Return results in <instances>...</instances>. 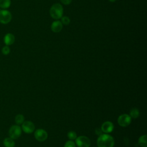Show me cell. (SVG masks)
Wrapping results in <instances>:
<instances>
[{"mask_svg":"<svg viewBox=\"0 0 147 147\" xmlns=\"http://www.w3.org/2000/svg\"><path fill=\"white\" fill-rule=\"evenodd\" d=\"M98 147H113L114 140L113 137L107 134H102L99 136L96 141Z\"/></svg>","mask_w":147,"mask_h":147,"instance_id":"1","label":"cell"},{"mask_svg":"<svg viewBox=\"0 0 147 147\" xmlns=\"http://www.w3.org/2000/svg\"><path fill=\"white\" fill-rule=\"evenodd\" d=\"M49 13L52 18L55 20L61 18L63 14V7L62 5L59 3H54L50 9Z\"/></svg>","mask_w":147,"mask_h":147,"instance_id":"2","label":"cell"},{"mask_svg":"<svg viewBox=\"0 0 147 147\" xmlns=\"http://www.w3.org/2000/svg\"><path fill=\"white\" fill-rule=\"evenodd\" d=\"M22 133L21 127L18 125H14L11 126L9 130V137L13 140L19 138Z\"/></svg>","mask_w":147,"mask_h":147,"instance_id":"3","label":"cell"},{"mask_svg":"<svg viewBox=\"0 0 147 147\" xmlns=\"http://www.w3.org/2000/svg\"><path fill=\"white\" fill-rule=\"evenodd\" d=\"M75 142L78 147H89L90 146V140L86 136H80L76 137Z\"/></svg>","mask_w":147,"mask_h":147,"instance_id":"4","label":"cell"},{"mask_svg":"<svg viewBox=\"0 0 147 147\" xmlns=\"http://www.w3.org/2000/svg\"><path fill=\"white\" fill-rule=\"evenodd\" d=\"M12 18L11 13L6 10H0V22L2 24L9 23Z\"/></svg>","mask_w":147,"mask_h":147,"instance_id":"5","label":"cell"},{"mask_svg":"<svg viewBox=\"0 0 147 147\" xmlns=\"http://www.w3.org/2000/svg\"><path fill=\"white\" fill-rule=\"evenodd\" d=\"M118 123L122 127H126L130 125L131 121V118L127 114H123L119 116L118 118Z\"/></svg>","mask_w":147,"mask_h":147,"instance_id":"6","label":"cell"},{"mask_svg":"<svg viewBox=\"0 0 147 147\" xmlns=\"http://www.w3.org/2000/svg\"><path fill=\"white\" fill-rule=\"evenodd\" d=\"M21 129L26 133L30 134L33 132L35 129V126L34 123L30 121H24L22 123Z\"/></svg>","mask_w":147,"mask_h":147,"instance_id":"7","label":"cell"},{"mask_svg":"<svg viewBox=\"0 0 147 147\" xmlns=\"http://www.w3.org/2000/svg\"><path fill=\"white\" fill-rule=\"evenodd\" d=\"M34 137L37 141L40 142H42L47 140L48 137V133L45 130L39 129L35 131Z\"/></svg>","mask_w":147,"mask_h":147,"instance_id":"8","label":"cell"},{"mask_svg":"<svg viewBox=\"0 0 147 147\" xmlns=\"http://www.w3.org/2000/svg\"><path fill=\"white\" fill-rule=\"evenodd\" d=\"M101 129L105 133H109L113 131L114 129V125L110 121L105 122L101 126Z\"/></svg>","mask_w":147,"mask_h":147,"instance_id":"9","label":"cell"},{"mask_svg":"<svg viewBox=\"0 0 147 147\" xmlns=\"http://www.w3.org/2000/svg\"><path fill=\"white\" fill-rule=\"evenodd\" d=\"M51 28L52 32L55 33H59L63 28V24L60 21H55L52 22Z\"/></svg>","mask_w":147,"mask_h":147,"instance_id":"10","label":"cell"},{"mask_svg":"<svg viewBox=\"0 0 147 147\" xmlns=\"http://www.w3.org/2000/svg\"><path fill=\"white\" fill-rule=\"evenodd\" d=\"M3 41L6 45L9 46V45H12L15 41V37L13 34L10 33H8L6 34L5 36H4Z\"/></svg>","mask_w":147,"mask_h":147,"instance_id":"11","label":"cell"},{"mask_svg":"<svg viewBox=\"0 0 147 147\" xmlns=\"http://www.w3.org/2000/svg\"><path fill=\"white\" fill-rule=\"evenodd\" d=\"M3 144L5 147H14L15 145V142L14 140L10 137L5 138L3 140Z\"/></svg>","mask_w":147,"mask_h":147,"instance_id":"12","label":"cell"},{"mask_svg":"<svg viewBox=\"0 0 147 147\" xmlns=\"http://www.w3.org/2000/svg\"><path fill=\"white\" fill-rule=\"evenodd\" d=\"M11 5L10 0H0V7L3 9H7Z\"/></svg>","mask_w":147,"mask_h":147,"instance_id":"13","label":"cell"},{"mask_svg":"<svg viewBox=\"0 0 147 147\" xmlns=\"http://www.w3.org/2000/svg\"><path fill=\"white\" fill-rule=\"evenodd\" d=\"M138 144L142 147L147 146V141H146V135L141 136L138 139Z\"/></svg>","mask_w":147,"mask_h":147,"instance_id":"14","label":"cell"},{"mask_svg":"<svg viewBox=\"0 0 147 147\" xmlns=\"http://www.w3.org/2000/svg\"><path fill=\"white\" fill-rule=\"evenodd\" d=\"M129 115L131 118H134V119L137 118L140 115V111L137 109L133 108L130 111Z\"/></svg>","mask_w":147,"mask_h":147,"instance_id":"15","label":"cell"},{"mask_svg":"<svg viewBox=\"0 0 147 147\" xmlns=\"http://www.w3.org/2000/svg\"><path fill=\"white\" fill-rule=\"evenodd\" d=\"M24 116L22 114H17L15 117V122L18 125L22 124L24 122Z\"/></svg>","mask_w":147,"mask_h":147,"instance_id":"16","label":"cell"},{"mask_svg":"<svg viewBox=\"0 0 147 147\" xmlns=\"http://www.w3.org/2000/svg\"><path fill=\"white\" fill-rule=\"evenodd\" d=\"M67 137L71 140H75L77 137V134L74 131H70L67 133Z\"/></svg>","mask_w":147,"mask_h":147,"instance_id":"17","label":"cell"},{"mask_svg":"<svg viewBox=\"0 0 147 147\" xmlns=\"http://www.w3.org/2000/svg\"><path fill=\"white\" fill-rule=\"evenodd\" d=\"M61 22L63 25H67L70 23V19L67 16H63L61 18Z\"/></svg>","mask_w":147,"mask_h":147,"instance_id":"18","label":"cell"},{"mask_svg":"<svg viewBox=\"0 0 147 147\" xmlns=\"http://www.w3.org/2000/svg\"><path fill=\"white\" fill-rule=\"evenodd\" d=\"M10 52V49L8 45L4 46L2 49V53L4 55H7Z\"/></svg>","mask_w":147,"mask_h":147,"instance_id":"19","label":"cell"},{"mask_svg":"<svg viewBox=\"0 0 147 147\" xmlns=\"http://www.w3.org/2000/svg\"><path fill=\"white\" fill-rule=\"evenodd\" d=\"M64 147H76V145L73 141L69 140L65 142Z\"/></svg>","mask_w":147,"mask_h":147,"instance_id":"20","label":"cell"},{"mask_svg":"<svg viewBox=\"0 0 147 147\" xmlns=\"http://www.w3.org/2000/svg\"><path fill=\"white\" fill-rule=\"evenodd\" d=\"M60 1L61 2V3L64 5H68L69 4H70L72 2V0H60Z\"/></svg>","mask_w":147,"mask_h":147,"instance_id":"21","label":"cell"},{"mask_svg":"<svg viewBox=\"0 0 147 147\" xmlns=\"http://www.w3.org/2000/svg\"><path fill=\"white\" fill-rule=\"evenodd\" d=\"M95 134H96V135H98V136H100V135H101L102 134V129H100V128H96V129H95Z\"/></svg>","mask_w":147,"mask_h":147,"instance_id":"22","label":"cell"},{"mask_svg":"<svg viewBox=\"0 0 147 147\" xmlns=\"http://www.w3.org/2000/svg\"><path fill=\"white\" fill-rule=\"evenodd\" d=\"M110 2H115L116 1V0H109Z\"/></svg>","mask_w":147,"mask_h":147,"instance_id":"23","label":"cell"},{"mask_svg":"<svg viewBox=\"0 0 147 147\" xmlns=\"http://www.w3.org/2000/svg\"></svg>","mask_w":147,"mask_h":147,"instance_id":"24","label":"cell"}]
</instances>
